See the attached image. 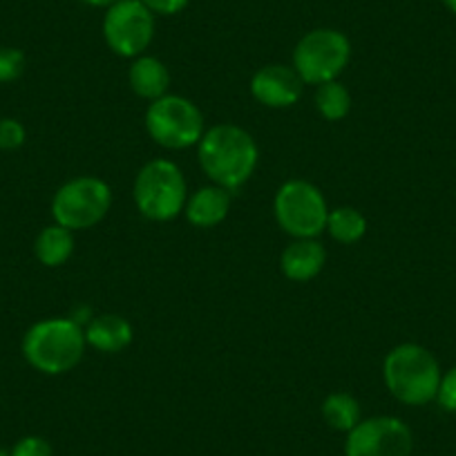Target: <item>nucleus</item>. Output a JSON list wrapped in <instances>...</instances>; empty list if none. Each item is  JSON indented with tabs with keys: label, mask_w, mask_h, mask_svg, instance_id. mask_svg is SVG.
<instances>
[{
	"label": "nucleus",
	"mask_w": 456,
	"mask_h": 456,
	"mask_svg": "<svg viewBox=\"0 0 456 456\" xmlns=\"http://www.w3.org/2000/svg\"><path fill=\"white\" fill-rule=\"evenodd\" d=\"M197 159L215 186L233 192L253 177L260 151L251 133L233 124H217L197 143Z\"/></svg>",
	"instance_id": "nucleus-1"
},
{
	"label": "nucleus",
	"mask_w": 456,
	"mask_h": 456,
	"mask_svg": "<svg viewBox=\"0 0 456 456\" xmlns=\"http://www.w3.org/2000/svg\"><path fill=\"white\" fill-rule=\"evenodd\" d=\"M86 329L72 318H45L25 331L20 352L29 367L45 376L72 371L86 354Z\"/></svg>",
	"instance_id": "nucleus-2"
},
{
	"label": "nucleus",
	"mask_w": 456,
	"mask_h": 456,
	"mask_svg": "<svg viewBox=\"0 0 456 456\" xmlns=\"http://www.w3.org/2000/svg\"><path fill=\"white\" fill-rule=\"evenodd\" d=\"M441 376L434 354L416 342H403L383 361L385 387L403 405L420 407L436 401Z\"/></svg>",
	"instance_id": "nucleus-3"
},
{
	"label": "nucleus",
	"mask_w": 456,
	"mask_h": 456,
	"mask_svg": "<svg viewBox=\"0 0 456 456\" xmlns=\"http://www.w3.org/2000/svg\"><path fill=\"white\" fill-rule=\"evenodd\" d=\"M133 200L152 222H170L186 208L188 186L182 168L170 159H152L134 177Z\"/></svg>",
	"instance_id": "nucleus-4"
},
{
	"label": "nucleus",
	"mask_w": 456,
	"mask_h": 456,
	"mask_svg": "<svg viewBox=\"0 0 456 456\" xmlns=\"http://www.w3.org/2000/svg\"><path fill=\"white\" fill-rule=\"evenodd\" d=\"M273 215L284 233L296 240H318L327 231L329 206L322 191L305 179H289L278 188Z\"/></svg>",
	"instance_id": "nucleus-5"
},
{
	"label": "nucleus",
	"mask_w": 456,
	"mask_h": 456,
	"mask_svg": "<svg viewBox=\"0 0 456 456\" xmlns=\"http://www.w3.org/2000/svg\"><path fill=\"white\" fill-rule=\"evenodd\" d=\"M146 130L157 146L166 151H186L204 137V114L186 96L166 94L148 105Z\"/></svg>",
	"instance_id": "nucleus-6"
},
{
	"label": "nucleus",
	"mask_w": 456,
	"mask_h": 456,
	"mask_svg": "<svg viewBox=\"0 0 456 456\" xmlns=\"http://www.w3.org/2000/svg\"><path fill=\"white\" fill-rule=\"evenodd\" d=\"M352 61V41L338 29H311L293 50V69L302 83L322 86L336 81Z\"/></svg>",
	"instance_id": "nucleus-7"
},
{
	"label": "nucleus",
	"mask_w": 456,
	"mask_h": 456,
	"mask_svg": "<svg viewBox=\"0 0 456 456\" xmlns=\"http://www.w3.org/2000/svg\"><path fill=\"white\" fill-rule=\"evenodd\" d=\"M112 206V188L99 177L81 175L65 182L52 197V217L69 231H87L103 222Z\"/></svg>",
	"instance_id": "nucleus-8"
},
{
	"label": "nucleus",
	"mask_w": 456,
	"mask_h": 456,
	"mask_svg": "<svg viewBox=\"0 0 456 456\" xmlns=\"http://www.w3.org/2000/svg\"><path fill=\"white\" fill-rule=\"evenodd\" d=\"M103 38L121 59H137L155 38V14L142 0H117L103 16Z\"/></svg>",
	"instance_id": "nucleus-9"
},
{
	"label": "nucleus",
	"mask_w": 456,
	"mask_h": 456,
	"mask_svg": "<svg viewBox=\"0 0 456 456\" xmlns=\"http://www.w3.org/2000/svg\"><path fill=\"white\" fill-rule=\"evenodd\" d=\"M414 436L396 416H371L361 420L345 441V456H411Z\"/></svg>",
	"instance_id": "nucleus-10"
},
{
	"label": "nucleus",
	"mask_w": 456,
	"mask_h": 456,
	"mask_svg": "<svg viewBox=\"0 0 456 456\" xmlns=\"http://www.w3.org/2000/svg\"><path fill=\"white\" fill-rule=\"evenodd\" d=\"M302 78L293 69V65H265L251 78V94L257 103L266 108L282 110L291 108L302 96Z\"/></svg>",
	"instance_id": "nucleus-11"
},
{
	"label": "nucleus",
	"mask_w": 456,
	"mask_h": 456,
	"mask_svg": "<svg viewBox=\"0 0 456 456\" xmlns=\"http://www.w3.org/2000/svg\"><path fill=\"white\" fill-rule=\"evenodd\" d=\"M133 338H134V329L124 315H117V314L94 315V318L86 324L87 347L96 349V352L101 354L124 352L126 347H130Z\"/></svg>",
	"instance_id": "nucleus-12"
},
{
	"label": "nucleus",
	"mask_w": 456,
	"mask_h": 456,
	"mask_svg": "<svg viewBox=\"0 0 456 456\" xmlns=\"http://www.w3.org/2000/svg\"><path fill=\"white\" fill-rule=\"evenodd\" d=\"M327 262V251L318 240H293L280 257V269L291 282H309Z\"/></svg>",
	"instance_id": "nucleus-13"
},
{
	"label": "nucleus",
	"mask_w": 456,
	"mask_h": 456,
	"mask_svg": "<svg viewBox=\"0 0 456 456\" xmlns=\"http://www.w3.org/2000/svg\"><path fill=\"white\" fill-rule=\"evenodd\" d=\"M228 210H231V192L213 183V186L200 188L197 192H192V197H188L183 215L192 226L213 228L228 217Z\"/></svg>",
	"instance_id": "nucleus-14"
},
{
	"label": "nucleus",
	"mask_w": 456,
	"mask_h": 456,
	"mask_svg": "<svg viewBox=\"0 0 456 456\" xmlns=\"http://www.w3.org/2000/svg\"><path fill=\"white\" fill-rule=\"evenodd\" d=\"M130 90L146 101H157L168 94L170 72L157 56H137L128 69Z\"/></svg>",
	"instance_id": "nucleus-15"
},
{
	"label": "nucleus",
	"mask_w": 456,
	"mask_h": 456,
	"mask_svg": "<svg viewBox=\"0 0 456 456\" xmlns=\"http://www.w3.org/2000/svg\"><path fill=\"white\" fill-rule=\"evenodd\" d=\"M74 253V233L61 224H50L34 240V256L47 269L63 266Z\"/></svg>",
	"instance_id": "nucleus-16"
},
{
	"label": "nucleus",
	"mask_w": 456,
	"mask_h": 456,
	"mask_svg": "<svg viewBox=\"0 0 456 456\" xmlns=\"http://www.w3.org/2000/svg\"><path fill=\"white\" fill-rule=\"evenodd\" d=\"M322 419L336 432L349 434L361 423V403L347 392H333L322 401Z\"/></svg>",
	"instance_id": "nucleus-17"
},
{
	"label": "nucleus",
	"mask_w": 456,
	"mask_h": 456,
	"mask_svg": "<svg viewBox=\"0 0 456 456\" xmlns=\"http://www.w3.org/2000/svg\"><path fill=\"white\" fill-rule=\"evenodd\" d=\"M327 233L340 244H356L367 233V217L354 206H338L329 210Z\"/></svg>",
	"instance_id": "nucleus-18"
},
{
	"label": "nucleus",
	"mask_w": 456,
	"mask_h": 456,
	"mask_svg": "<svg viewBox=\"0 0 456 456\" xmlns=\"http://www.w3.org/2000/svg\"><path fill=\"white\" fill-rule=\"evenodd\" d=\"M315 110L322 114L327 121H342L352 112V92L347 86H342L340 81H329L318 86L315 90Z\"/></svg>",
	"instance_id": "nucleus-19"
},
{
	"label": "nucleus",
	"mask_w": 456,
	"mask_h": 456,
	"mask_svg": "<svg viewBox=\"0 0 456 456\" xmlns=\"http://www.w3.org/2000/svg\"><path fill=\"white\" fill-rule=\"evenodd\" d=\"M25 63L28 59L19 47H0V83H12L23 77Z\"/></svg>",
	"instance_id": "nucleus-20"
},
{
	"label": "nucleus",
	"mask_w": 456,
	"mask_h": 456,
	"mask_svg": "<svg viewBox=\"0 0 456 456\" xmlns=\"http://www.w3.org/2000/svg\"><path fill=\"white\" fill-rule=\"evenodd\" d=\"M25 139H28V130L19 119H12V117L0 119V151H19Z\"/></svg>",
	"instance_id": "nucleus-21"
},
{
	"label": "nucleus",
	"mask_w": 456,
	"mask_h": 456,
	"mask_svg": "<svg viewBox=\"0 0 456 456\" xmlns=\"http://www.w3.org/2000/svg\"><path fill=\"white\" fill-rule=\"evenodd\" d=\"M10 456H54L50 441L43 436H23L12 447Z\"/></svg>",
	"instance_id": "nucleus-22"
},
{
	"label": "nucleus",
	"mask_w": 456,
	"mask_h": 456,
	"mask_svg": "<svg viewBox=\"0 0 456 456\" xmlns=\"http://www.w3.org/2000/svg\"><path fill=\"white\" fill-rule=\"evenodd\" d=\"M436 403L445 411H452L456 414V367L447 370L445 374L441 376V385H438Z\"/></svg>",
	"instance_id": "nucleus-23"
},
{
	"label": "nucleus",
	"mask_w": 456,
	"mask_h": 456,
	"mask_svg": "<svg viewBox=\"0 0 456 456\" xmlns=\"http://www.w3.org/2000/svg\"><path fill=\"white\" fill-rule=\"evenodd\" d=\"M142 3L152 12V14L175 16L179 14V12L186 10L191 0H142Z\"/></svg>",
	"instance_id": "nucleus-24"
},
{
	"label": "nucleus",
	"mask_w": 456,
	"mask_h": 456,
	"mask_svg": "<svg viewBox=\"0 0 456 456\" xmlns=\"http://www.w3.org/2000/svg\"><path fill=\"white\" fill-rule=\"evenodd\" d=\"M81 3H86V5H90V7H110V5H114L117 0H81Z\"/></svg>",
	"instance_id": "nucleus-25"
},
{
	"label": "nucleus",
	"mask_w": 456,
	"mask_h": 456,
	"mask_svg": "<svg viewBox=\"0 0 456 456\" xmlns=\"http://www.w3.org/2000/svg\"><path fill=\"white\" fill-rule=\"evenodd\" d=\"M441 3L452 12V14H456V0H441Z\"/></svg>",
	"instance_id": "nucleus-26"
},
{
	"label": "nucleus",
	"mask_w": 456,
	"mask_h": 456,
	"mask_svg": "<svg viewBox=\"0 0 456 456\" xmlns=\"http://www.w3.org/2000/svg\"><path fill=\"white\" fill-rule=\"evenodd\" d=\"M0 456H10L5 450H0Z\"/></svg>",
	"instance_id": "nucleus-27"
}]
</instances>
